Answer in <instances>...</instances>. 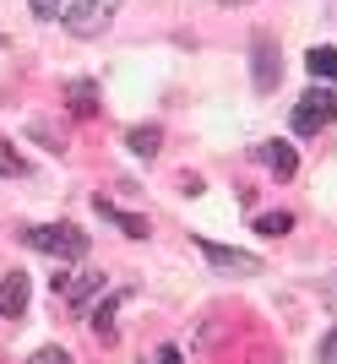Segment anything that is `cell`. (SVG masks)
<instances>
[{"instance_id": "6da1fadb", "label": "cell", "mask_w": 337, "mask_h": 364, "mask_svg": "<svg viewBox=\"0 0 337 364\" xmlns=\"http://www.w3.org/2000/svg\"><path fill=\"white\" fill-rule=\"evenodd\" d=\"M114 6L120 0H33V11L49 16V22H65L71 33H82V38H92V33L109 28V16H114Z\"/></svg>"}, {"instance_id": "7a4b0ae2", "label": "cell", "mask_w": 337, "mask_h": 364, "mask_svg": "<svg viewBox=\"0 0 337 364\" xmlns=\"http://www.w3.org/2000/svg\"><path fill=\"white\" fill-rule=\"evenodd\" d=\"M22 240H28L33 250H44V256H65V261L87 256V234L71 228V223H33V228H22Z\"/></svg>"}, {"instance_id": "3957f363", "label": "cell", "mask_w": 337, "mask_h": 364, "mask_svg": "<svg viewBox=\"0 0 337 364\" xmlns=\"http://www.w3.org/2000/svg\"><path fill=\"white\" fill-rule=\"evenodd\" d=\"M332 120H337V92L326 87V82L299 92V104H294V131H299V136H316V131H326Z\"/></svg>"}, {"instance_id": "277c9868", "label": "cell", "mask_w": 337, "mask_h": 364, "mask_svg": "<svg viewBox=\"0 0 337 364\" xmlns=\"http://www.w3.org/2000/svg\"><path fill=\"white\" fill-rule=\"evenodd\" d=\"M201 245V256L213 261L218 272H234V277H256L261 272V261L250 256V250H234V245H218V240H196Z\"/></svg>"}, {"instance_id": "5b68a950", "label": "cell", "mask_w": 337, "mask_h": 364, "mask_svg": "<svg viewBox=\"0 0 337 364\" xmlns=\"http://www.w3.org/2000/svg\"><path fill=\"white\" fill-rule=\"evenodd\" d=\"M250 60H256V92H272L277 87V71H283L272 33H256V38H250Z\"/></svg>"}, {"instance_id": "8992f818", "label": "cell", "mask_w": 337, "mask_h": 364, "mask_svg": "<svg viewBox=\"0 0 337 364\" xmlns=\"http://www.w3.org/2000/svg\"><path fill=\"white\" fill-rule=\"evenodd\" d=\"M256 158H261L267 174H277V180H294V174H299V152H294L289 141H261Z\"/></svg>"}, {"instance_id": "52a82bcc", "label": "cell", "mask_w": 337, "mask_h": 364, "mask_svg": "<svg viewBox=\"0 0 337 364\" xmlns=\"http://www.w3.org/2000/svg\"><path fill=\"white\" fill-rule=\"evenodd\" d=\"M28 289H33L28 272H11L6 283H0V316H6V321H16L22 310H28Z\"/></svg>"}, {"instance_id": "ba28073f", "label": "cell", "mask_w": 337, "mask_h": 364, "mask_svg": "<svg viewBox=\"0 0 337 364\" xmlns=\"http://www.w3.org/2000/svg\"><path fill=\"white\" fill-rule=\"evenodd\" d=\"M55 289H60V299L65 304H87L92 299V289H104V283H98V277H92V272H77V277H55Z\"/></svg>"}, {"instance_id": "9c48e42d", "label": "cell", "mask_w": 337, "mask_h": 364, "mask_svg": "<svg viewBox=\"0 0 337 364\" xmlns=\"http://www.w3.org/2000/svg\"><path fill=\"white\" fill-rule=\"evenodd\" d=\"M65 109H71V114H82V120H92V114H98V87H92L87 76L65 87Z\"/></svg>"}, {"instance_id": "30bf717a", "label": "cell", "mask_w": 337, "mask_h": 364, "mask_svg": "<svg viewBox=\"0 0 337 364\" xmlns=\"http://www.w3.org/2000/svg\"><path fill=\"white\" fill-rule=\"evenodd\" d=\"M98 213H104V218H109V223H114V228H125V234H137V240H141V234H147V228H153V223H147V218H131V213H120L114 201H98Z\"/></svg>"}, {"instance_id": "8fae6325", "label": "cell", "mask_w": 337, "mask_h": 364, "mask_svg": "<svg viewBox=\"0 0 337 364\" xmlns=\"http://www.w3.org/2000/svg\"><path fill=\"white\" fill-rule=\"evenodd\" d=\"M305 65H310V76H321V82H337V49H310L305 55Z\"/></svg>"}, {"instance_id": "7c38bea8", "label": "cell", "mask_w": 337, "mask_h": 364, "mask_svg": "<svg viewBox=\"0 0 337 364\" xmlns=\"http://www.w3.org/2000/svg\"><path fill=\"white\" fill-rule=\"evenodd\" d=\"M131 152H141V158H153L158 147H164V131H158V125H137V131H131Z\"/></svg>"}, {"instance_id": "4fadbf2b", "label": "cell", "mask_w": 337, "mask_h": 364, "mask_svg": "<svg viewBox=\"0 0 337 364\" xmlns=\"http://www.w3.org/2000/svg\"><path fill=\"white\" fill-rule=\"evenodd\" d=\"M289 228H294V218H289V213H261V218H256V234H267V240L289 234Z\"/></svg>"}, {"instance_id": "5bb4252c", "label": "cell", "mask_w": 337, "mask_h": 364, "mask_svg": "<svg viewBox=\"0 0 337 364\" xmlns=\"http://www.w3.org/2000/svg\"><path fill=\"white\" fill-rule=\"evenodd\" d=\"M28 364H77V359H71L65 348H38V353H33Z\"/></svg>"}, {"instance_id": "9a60e30c", "label": "cell", "mask_w": 337, "mask_h": 364, "mask_svg": "<svg viewBox=\"0 0 337 364\" xmlns=\"http://www.w3.org/2000/svg\"><path fill=\"white\" fill-rule=\"evenodd\" d=\"M0 174H22V158L11 152V141H0Z\"/></svg>"}, {"instance_id": "2e32d148", "label": "cell", "mask_w": 337, "mask_h": 364, "mask_svg": "<svg viewBox=\"0 0 337 364\" xmlns=\"http://www.w3.org/2000/svg\"><path fill=\"white\" fill-rule=\"evenodd\" d=\"M321 364H337V332H326V343H321Z\"/></svg>"}, {"instance_id": "e0dca14e", "label": "cell", "mask_w": 337, "mask_h": 364, "mask_svg": "<svg viewBox=\"0 0 337 364\" xmlns=\"http://www.w3.org/2000/svg\"><path fill=\"white\" fill-rule=\"evenodd\" d=\"M158 364H185V359H180V348H158Z\"/></svg>"}, {"instance_id": "ac0fdd59", "label": "cell", "mask_w": 337, "mask_h": 364, "mask_svg": "<svg viewBox=\"0 0 337 364\" xmlns=\"http://www.w3.org/2000/svg\"><path fill=\"white\" fill-rule=\"evenodd\" d=\"M218 6H245V0H218Z\"/></svg>"}]
</instances>
